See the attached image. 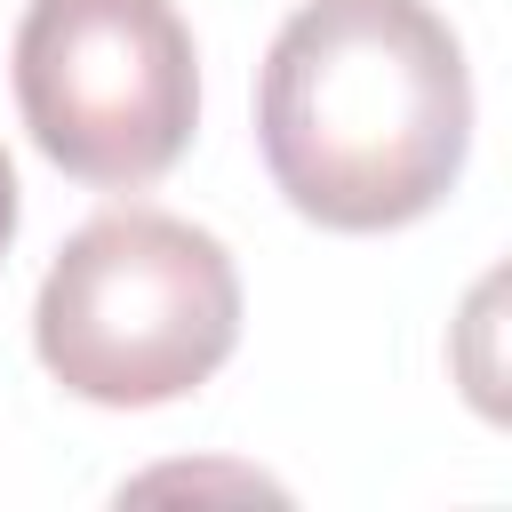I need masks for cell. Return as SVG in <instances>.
Returning <instances> with one entry per match:
<instances>
[{
  "mask_svg": "<svg viewBox=\"0 0 512 512\" xmlns=\"http://www.w3.org/2000/svg\"><path fill=\"white\" fill-rule=\"evenodd\" d=\"M240 344V272L216 232L168 208L88 216L32 304L40 368L96 408H160L200 392Z\"/></svg>",
  "mask_w": 512,
  "mask_h": 512,
  "instance_id": "cell-2",
  "label": "cell"
},
{
  "mask_svg": "<svg viewBox=\"0 0 512 512\" xmlns=\"http://www.w3.org/2000/svg\"><path fill=\"white\" fill-rule=\"evenodd\" d=\"M16 112L72 184L136 192L200 128L192 24L176 0H32L16 24Z\"/></svg>",
  "mask_w": 512,
  "mask_h": 512,
  "instance_id": "cell-3",
  "label": "cell"
},
{
  "mask_svg": "<svg viewBox=\"0 0 512 512\" xmlns=\"http://www.w3.org/2000/svg\"><path fill=\"white\" fill-rule=\"evenodd\" d=\"M256 152L328 232L432 216L472 152V64L432 0H304L256 72Z\"/></svg>",
  "mask_w": 512,
  "mask_h": 512,
  "instance_id": "cell-1",
  "label": "cell"
},
{
  "mask_svg": "<svg viewBox=\"0 0 512 512\" xmlns=\"http://www.w3.org/2000/svg\"><path fill=\"white\" fill-rule=\"evenodd\" d=\"M8 240H16V168L0 152V256H8Z\"/></svg>",
  "mask_w": 512,
  "mask_h": 512,
  "instance_id": "cell-4",
  "label": "cell"
}]
</instances>
